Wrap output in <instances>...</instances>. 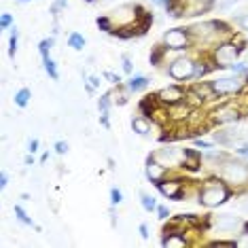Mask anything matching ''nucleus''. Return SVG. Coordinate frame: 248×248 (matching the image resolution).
Returning a JSON list of instances; mask_svg holds the SVG:
<instances>
[{"instance_id":"f257e3e1","label":"nucleus","mask_w":248,"mask_h":248,"mask_svg":"<svg viewBox=\"0 0 248 248\" xmlns=\"http://www.w3.org/2000/svg\"><path fill=\"white\" fill-rule=\"evenodd\" d=\"M227 200V189L223 187V185H212V187H206L204 191H202L200 195V202L204 206H218L223 204V202Z\"/></svg>"},{"instance_id":"f03ea898","label":"nucleus","mask_w":248,"mask_h":248,"mask_svg":"<svg viewBox=\"0 0 248 248\" xmlns=\"http://www.w3.org/2000/svg\"><path fill=\"white\" fill-rule=\"evenodd\" d=\"M223 176L225 180H229V183H246L248 180V168L242 166V163H227L223 170Z\"/></svg>"},{"instance_id":"7ed1b4c3","label":"nucleus","mask_w":248,"mask_h":248,"mask_svg":"<svg viewBox=\"0 0 248 248\" xmlns=\"http://www.w3.org/2000/svg\"><path fill=\"white\" fill-rule=\"evenodd\" d=\"M170 75L174 78H189L195 75V64L191 60H176L174 64L170 66Z\"/></svg>"},{"instance_id":"20e7f679","label":"nucleus","mask_w":248,"mask_h":248,"mask_svg":"<svg viewBox=\"0 0 248 248\" xmlns=\"http://www.w3.org/2000/svg\"><path fill=\"white\" fill-rule=\"evenodd\" d=\"M212 87H214V92H218V93H231V92H238L240 89V81L235 77H225V78L214 81Z\"/></svg>"},{"instance_id":"39448f33","label":"nucleus","mask_w":248,"mask_h":248,"mask_svg":"<svg viewBox=\"0 0 248 248\" xmlns=\"http://www.w3.org/2000/svg\"><path fill=\"white\" fill-rule=\"evenodd\" d=\"M235 55H238V49L233 47V45H223V47H218L217 51V62L218 66H229L235 62Z\"/></svg>"},{"instance_id":"423d86ee","label":"nucleus","mask_w":248,"mask_h":248,"mask_svg":"<svg viewBox=\"0 0 248 248\" xmlns=\"http://www.w3.org/2000/svg\"><path fill=\"white\" fill-rule=\"evenodd\" d=\"M163 41H166V45L170 49H185L187 47V34H185L183 30H170Z\"/></svg>"},{"instance_id":"0eeeda50","label":"nucleus","mask_w":248,"mask_h":248,"mask_svg":"<svg viewBox=\"0 0 248 248\" xmlns=\"http://www.w3.org/2000/svg\"><path fill=\"white\" fill-rule=\"evenodd\" d=\"M238 225H240V218L233 217V214H221V217H217L218 229H235Z\"/></svg>"},{"instance_id":"6e6552de","label":"nucleus","mask_w":248,"mask_h":248,"mask_svg":"<svg viewBox=\"0 0 248 248\" xmlns=\"http://www.w3.org/2000/svg\"><path fill=\"white\" fill-rule=\"evenodd\" d=\"M159 98L163 102H170V104H176L180 98H183V92H180L178 87H166L159 92Z\"/></svg>"},{"instance_id":"1a4fd4ad","label":"nucleus","mask_w":248,"mask_h":248,"mask_svg":"<svg viewBox=\"0 0 248 248\" xmlns=\"http://www.w3.org/2000/svg\"><path fill=\"white\" fill-rule=\"evenodd\" d=\"M163 172H166V168H163V163H157V161H149V166H146V176L151 180H159L163 176Z\"/></svg>"},{"instance_id":"9d476101","label":"nucleus","mask_w":248,"mask_h":248,"mask_svg":"<svg viewBox=\"0 0 248 248\" xmlns=\"http://www.w3.org/2000/svg\"><path fill=\"white\" fill-rule=\"evenodd\" d=\"M157 159H161L163 163H176V159H178V153L174 149H163V151H159V153H157Z\"/></svg>"},{"instance_id":"9b49d317","label":"nucleus","mask_w":248,"mask_h":248,"mask_svg":"<svg viewBox=\"0 0 248 248\" xmlns=\"http://www.w3.org/2000/svg\"><path fill=\"white\" fill-rule=\"evenodd\" d=\"M159 189H161V193H163V195H168V197H176V195H178V191H180V183H163V185H159Z\"/></svg>"},{"instance_id":"f8f14e48","label":"nucleus","mask_w":248,"mask_h":248,"mask_svg":"<svg viewBox=\"0 0 248 248\" xmlns=\"http://www.w3.org/2000/svg\"><path fill=\"white\" fill-rule=\"evenodd\" d=\"M132 127H134V132H138V134H146V132H149V123H146L142 117L134 119V121H132Z\"/></svg>"},{"instance_id":"ddd939ff","label":"nucleus","mask_w":248,"mask_h":248,"mask_svg":"<svg viewBox=\"0 0 248 248\" xmlns=\"http://www.w3.org/2000/svg\"><path fill=\"white\" fill-rule=\"evenodd\" d=\"M146 78L144 77H136V78H132V83H129V89H132V92H140V89H144L146 87Z\"/></svg>"},{"instance_id":"4468645a","label":"nucleus","mask_w":248,"mask_h":248,"mask_svg":"<svg viewBox=\"0 0 248 248\" xmlns=\"http://www.w3.org/2000/svg\"><path fill=\"white\" fill-rule=\"evenodd\" d=\"M235 110H229V108H223V110H218L217 112V119L218 121H227V119H235Z\"/></svg>"},{"instance_id":"2eb2a0df","label":"nucleus","mask_w":248,"mask_h":248,"mask_svg":"<svg viewBox=\"0 0 248 248\" xmlns=\"http://www.w3.org/2000/svg\"><path fill=\"white\" fill-rule=\"evenodd\" d=\"M83 45H85L83 36H78V34H72L70 36V47L72 49H77V51H78V49H83Z\"/></svg>"},{"instance_id":"dca6fc26","label":"nucleus","mask_w":248,"mask_h":248,"mask_svg":"<svg viewBox=\"0 0 248 248\" xmlns=\"http://www.w3.org/2000/svg\"><path fill=\"white\" fill-rule=\"evenodd\" d=\"M195 92L200 93V95H206V98H212L214 87H212V85H197V87H195Z\"/></svg>"},{"instance_id":"f3484780","label":"nucleus","mask_w":248,"mask_h":248,"mask_svg":"<svg viewBox=\"0 0 248 248\" xmlns=\"http://www.w3.org/2000/svg\"><path fill=\"white\" fill-rule=\"evenodd\" d=\"M28 98H30V92H28V89H21V92L17 93V98H15V102H17L19 106H26Z\"/></svg>"},{"instance_id":"a211bd4d","label":"nucleus","mask_w":248,"mask_h":248,"mask_svg":"<svg viewBox=\"0 0 248 248\" xmlns=\"http://www.w3.org/2000/svg\"><path fill=\"white\" fill-rule=\"evenodd\" d=\"M142 206H144V210H153V208H155V200L151 195L142 193Z\"/></svg>"},{"instance_id":"6ab92c4d","label":"nucleus","mask_w":248,"mask_h":248,"mask_svg":"<svg viewBox=\"0 0 248 248\" xmlns=\"http://www.w3.org/2000/svg\"><path fill=\"white\" fill-rule=\"evenodd\" d=\"M185 157L189 159V168H191V170H195V168H197V155L193 153V151H185Z\"/></svg>"},{"instance_id":"aec40b11","label":"nucleus","mask_w":248,"mask_h":248,"mask_svg":"<svg viewBox=\"0 0 248 248\" xmlns=\"http://www.w3.org/2000/svg\"><path fill=\"white\" fill-rule=\"evenodd\" d=\"M45 68H47V72L51 75L53 78H58V70H55V66H53V62L49 60V58H45Z\"/></svg>"},{"instance_id":"412c9836","label":"nucleus","mask_w":248,"mask_h":248,"mask_svg":"<svg viewBox=\"0 0 248 248\" xmlns=\"http://www.w3.org/2000/svg\"><path fill=\"white\" fill-rule=\"evenodd\" d=\"M163 244H166V246H185V240H180V238H176V235H172V238H168Z\"/></svg>"},{"instance_id":"4be33fe9","label":"nucleus","mask_w":248,"mask_h":248,"mask_svg":"<svg viewBox=\"0 0 248 248\" xmlns=\"http://www.w3.org/2000/svg\"><path fill=\"white\" fill-rule=\"evenodd\" d=\"M187 112H189L187 106H185V108H183V106H178V108H174L172 117H174V119H180V117H185V115H187Z\"/></svg>"},{"instance_id":"5701e85b","label":"nucleus","mask_w":248,"mask_h":248,"mask_svg":"<svg viewBox=\"0 0 248 248\" xmlns=\"http://www.w3.org/2000/svg\"><path fill=\"white\" fill-rule=\"evenodd\" d=\"M15 212H17V217H19V221H21V223H30V218H28V217H26V212H24V210H21V208H19V206H17V208H15Z\"/></svg>"},{"instance_id":"b1692460","label":"nucleus","mask_w":248,"mask_h":248,"mask_svg":"<svg viewBox=\"0 0 248 248\" xmlns=\"http://www.w3.org/2000/svg\"><path fill=\"white\" fill-rule=\"evenodd\" d=\"M15 49H17V30H15L13 36H11V53H15Z\"/></svg>"},{"instance_id":"393cba45","label":"nucleus","mask_w":248,"mask_h":248,"mask_svg":"<svg viewBox=\"0 0 248 248\" xmlns=\"http://www.w3.org/2000/svg\"><path fill=\"white\" fill-rule=\"evenodd\" d=\"M119 202H121V191L112 189V204H119Z\"/></svg>"},{"instance_id":"a878e982","label":"nucleus","mask_w":248,"mask_h":248,"mask_svg":"<svg viewBox=\"0 0 248 248\" xmlns=\"http://www.w3.org/2000/svg\"><path fill=\"white\" fill-rule=\"evenodd\" d=\"M55 151H58V153H66V151H68V144H66V142H58V144H55Z\"/></svg>"},{"instance_id":"bb28decb","label":"nucleus","mask_w":248,"mask_h":248,"mask_svg":"<svg viewBox=\"0 0 248 248\" xmlns=\"http://www.w3.org/2000/svg\"><path fill=\"white\" fill-rule=\"evenodd\" d=\"M47 47H51V41H43L41 43V51H43L45 58H47Z\"/></svg>"},{"instance_id":"cd10ccee","label":"nucleus","mask_w":248,"mask_h":248,"mask_svg":"<svg viewBox=\"0 0 248 248\" xmlns=\"http://www.w3.org/2000/svg\"><path fill=\"white\" fill-rule=\"evenodd\" d=\"M240 208H242V210H246V212H248V195H244V197L240 200Z\"/></svg>"},{"instance_id":"c85d7f7f","label":"nucleus","mask_w":248,"mask_h":248,"mask_svg":"<svg viewBox=\"0 0 248 248\" xmlns=\"http://www.w3.org/2000/svg\"><path fill=\"white\" fill-rule=\"evenodd\" d=\"M240 26L244 28V30H248V15H244V17H240Z\"/></svg>"},{"instance_id":"c756f323","label":"nucleus","mask_w":248,"mask_h":248,"mask_svg":"<svg viewBox=\"0 0 248 248\" xmlns=\"http://www.w3.org/2000/svg\"><path fill=\"white\" fill-rule=\"evenodd\" d=\"M66 4V0H55V4H53V11H58V9H62Z\"/></svg>"},{"instance_id":"7c9ffc66","label":"nucleus","mask_w":248,"mask_h":248,"mask_svg":"<svg viewBox=\"0 0 248 248\" xmlns=\"http://www.w3.org/2000/svg\"><path fill=\"white\" fill-rule=\"evenodd\" d=\"M238 246H248V235H244V238H240L238 242H235Z\"/></svg>"},{"instance_id":"2f4dec72","label":"nucleus","mask_w":248,"mask_h":248,"mask_svg":"<svg viewBox=\"0 0 248 248\" xmlns=\"http://www.w3.org/2000/svg\"><path fill=\"white\" fill-rule=\"evenodd\" d=\"M106 78H110L112 83H117V81H119V77H115V75H112V72H106Z\"/></svg>"},{"instance_id":"473e14b6","label":"nucleus","mask_w":248,"mask_h":248,"mask_svg":"<svg viewBox=\"0 0 248 248\" xmlns=\"http://www.w3.org/2000/svg\"><path fill=\"white\" fill-rule=\"evenodd\" d=\"M123 68H125L127 72L132 70V66H129V60H127V58H123Z\"/></svg>"},{"instance_id":"72a5a7b5","label":"nucleus","mask_w":248,"mask_h":248,"mask_svg":"<svg viewBox=\"0 0 248 248\" xmlns=\"http://www.w3.org/2000/svg\"><path fill=\"white\" fill-rule=\"evenodd\" d=\"M11 24V17L9 15H2V26H9Z\"/></svg>"},{"instance_id":"f704fd0d","label":"nucleus","mask_w":248,"mask_h":248,"mask_svg":"<svg viewBox=\"0 0 248 248\" xmlns=\"http://www.w3.org/2000/svg\"><path fill=\"white\" fill-rule=\"evenodd\" d=\"M140 233H142V238H149V233H146V227H144V225H140Z\"/></svg>"},{"instance_id":"c9c22d12","label":"nucleus","mask_w":248,"mask_h":248,"mask_svg":"<svg viewBox=\"0 0 248 248\" xmlns=\"http://www.w3.org/2000/svg\"><path fill=\"white\" fill-rule=\"evenodd\" d=\"M36 146H38V142H36V140H32V142H30V151H32V153L36 151Z\"/></svg>"},{"instance_id":"e433bc0d","label":"nucleus","mask_w":248,"mask_h":248,"mask_svg":"<svg viewBox=\"0 0 248 248\" xmlns=\"http://www.w3.org/2000/svg\"><path fill=\"white\" fill-rule=\"evenodd\" d=\"M0 185H2V187H7V174H2V178H0Z\"/></svg>"},{"instance_id":"4c0bfd02","label":"nucleus","mask_w":248,"mask_h":248,"mask_svg":"<svg viewBox=\"0 0 248 248\" xmlns=\"http://www.w3.org/2000/svg\"><path fill=\"white\" fill-rule=\"evenodd\" d=\"M240 153H242V155H246V157H248V144H246V146H242V149H240Z\"/></svg>"},{"instance_id":"58836bf2","label":"nucleus","mask_w":248,"mask_h":248,"mask_svg":"<svg viewBox=\"0 0 248 248\" xmlns=\"http://www.w3.org/2000/svg\"><path fill=\"white\" fill-rule=\"evenodd\" d=\"M159 214H161V218H166V214H168V210H166V208H159Z\"/></svg>"},{"instance_id":"ea45409f","label":"nucleus","mask_w":248,"mask_h":248,"mask_svg":"<svg viewBox=\"0 0 248 248\" xmlns=\"http://www.w3.org/2000/svg\"><path fill=\"white\" fill-rule=\"evenodd\" d=\"M153 2H157V4H168L170 0H153Z\"/></svg>"},{"instance_id":"a19ab883","label":"nucleus","mask_w":248,"mask_h":248,"mask_svg":"<svg viewBox=\"0 0 248 248\" xmlns=\"http://www.w3.org/2000/svg\"><path fill=\"white\" fill-rule=\"evenodd\" d=\"M21 2H28V0H21Z\"/></svg>"}]
</instances>
